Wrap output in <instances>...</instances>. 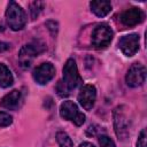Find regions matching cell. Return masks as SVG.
<instances>
[{
    "instance_id": "cell-1",
    "label": "cell",
    "mask_w": 147,
    "mask_h": 147,
    "mask_svg": "<svg viewBox=\"0 0 147 147\" xmlns=\"http://www.w3.org/2000/svg\"><path fill=\"white\" fill-rule=\"evenodd\" d=\"M6 20L9 28L14 31L22 30L26 23V16L23 8L15 1H10L6 10Z\"/></svg>"
},
{
    "instance_id": "cell-2",
    "label": "cell",
    "mask_w": 147,
    "mask_h": 147,
    "mask_svg": "<svg viewBox=\"0 0 147 147\" xmlns=\"http://www.w3.org/2000/svg\"><path fill=\"white\" fill-rule=\"evenodd\" d=\"M62 82L69 91L75 90L79 85L83 84V79L78 72L77 64L74 59L67 60V62L63 67V80Z\"/></svg>"
},
{
    "instance_id": "cell-3",
    "label": "cell",
    "mask_w": 147,
    "mask_h": 147,
    "mask_svg": "<svg viewBox=\"0 0 147 147\" xmlns=\"http://www.w3.org/2000/svg\"><path fill=\"white\" fill-rule=\"evenodd\" d=\"M113 36H114V32L108 24L106 23L98 24L92 31V37H91L92 45L99 49L106 48L110 44Z\"/></svg>"
},
{
    "instance_id": "cell-4",
    "label": "cell",
    "mask_w": 147,
    "mask_h": 147,
    "mask_svg": "<svg viewBox=\"0 0 147 147\" xmlns=\"http://www.w3.org/2000/svg\"><path fill=\"white\" fill-rule=\"evenodd\" d=\"M129 127H130V119L125 110V106H118L114 110V129L116 136L124 140L129 136Z\"/></svg>"
},
{
    "instance_id": "cell-5",
    "label": "cell",
    "mask_w": 147,
    "mask_h": 147,
    "mask_svg": "<svg viewBox=\"0 0 147 147\" xmlns=\"http://www.w3.org/2000/svg\"><path fill=\"white\" fill-rule=\"evenodd\" d=\"M60 116L67 121H71L76 126H80L85 122V115L79 111L75 102L69 100L62 102L60 106Z\"/></svg>"
},
{
    "instance_id": "cell-6",
    "label": "cell",
    "mask_w": 147,
    "mask_h": 147,
    "mask_svg": "<svg viewBox=\"0 0 147 147\" xmlns=\"http://www.w3.org/2000/svg\"><path fill=\"white\" fill-rule=\"evenodd\" d=\"M44 48H40L38 44H28L22 46V48L18 52V62L23 69H29L36 59V56L42 52Z\"/></svg>"
},
{
    "instance_id": "cell-7",
    "label": "cell",
    "mask_w": 147,
    "mask_h": 147,
    "mask_svg": "<svg viewBox=\"0 0 147 147\" xmlns=\"http://www.w3.org/2000/svg\"><path fill=\"white\" fill-rule=\"evenodd\" d=\"M146 68L140 63H133L125 76V82L130 87H138L145 83Z\"/></svg>"
},
{
    "instance_id": "cell-8",
    "label": "cell",
    "mask_w": 147,
    "mask_h": 147,
    "mask_svg": "<svg viewBox=\"0 0 147 147\" xmlns=\"http://www.w3.org/2000/svg\"><path fill=\"white\" fill-rule=\"evenodd\" d=\"M54 76H55V68L51 62L41 63L32 72V77H33L34 82L38 83L39 85L47 84L51 79H53Z\"/></svg>"
},
{
    "instance_id": "cell-9",
    "label": "cell",
    "mask_w": 147,
    "mask_h": 147,
    "mask_svg": "<svg viewBox=\"0 0 147 147\" xmlns=\"http://www.w3.org/2000/svg\"><path fill=\"white\" fill-rule=\"evenodd\" d=\"M95 99H96L95 87L91 84L83 85L80 91H79V94H78V101H79L80 106L85 110H91L94 107Z\"/></svg>"
},
{
    "instance_id": "cell-10",
    "label": "cell",
    "mask_w": 147,
    "mask_h": 147,
    "mask_svg": "<svg viewBox=\"0 0 147 147\" xmlns=\"http://www.w3.org/2000/svg\"><path fill=\"white\" fill-rule=\"evenodd\" d=\"M139 36L137 33H131L124 36L118 41V47L126 56H133L139 49Z\"/></svg>"
},
{
    "instance_id": "cell-11",
    "label": "cell",
    "mask_w": 147,
    "mask_h": 147,
    "mask_svg": "<svg viewBox=\"0 0 147 147\" xmlns=\"http://www.w3.org/2000/svg\"><path fill=\"white\" fill-rule=\"evenodd\" d=\"M144 20H145L144 11L136 7L126 9L121 14V22L125 26H134L137 24H140Z\"/></svg>"
},
{
    "instance_id": "cell-12",
    "label": "cell",
    "mask_w": 147,
    "mask_h": 147,
    "mask_svg": "<svg viewBox=\"0 0 147 147\" xmlns=\"http://www.w3.org/2000/svg\"><path fill=\"white\" fill-rule=\"evenodd\" d=\"M22 102V93L18 90H13L11 92L7 93L1 100H0V107L9 109V110H16Z\"/></svg>"
},
{
    "instance_id": "cell-13",
    "label": "cell",
    "mask_w": 147,
    "mask_h": 147,
    "mask_svg": "<svg viewBox=\"0 0 147 147\" xmlns=\"http://www.w3.org/2000/svg\"><path fill=\"white\" fill-rule=\"evenodd\" d=\"M90 7H91V10L99 17L106 16L111 10L110 1H91Z\"/></svg>"
},
{
    "instance_id": "cell-14",
    "label": "cell",
    "mask_w": 147,
    "mask_h": 147,
    "mask_svg": "<svg viewBox=\"0 0 147 147\" xmlns=\"http://www.w3.org/2000/svg\"><path fill=\"white\" fill-rule=\"evenodd\" d=\"M14 84V77L8 69V67L3 63H0V87L7 88Z\"/></svg>"
},
{
    "instance_id": "cell-15",
    "label": "cell",
    "mask_w": 147,
    "mask_h": 147,
    "mask_svg": "<svg viewBox=\"0 0 147 147\" xmlns=\"http://www.w3.org/2000/svg\"><path fill=\"white\" fill-rule=\"evenodd\" d=\"M56 141L60 147H74V142L68 133L63 131H59L56 133Z\"/></svg>"
},
{
    "instance_id": "cell-16",
    "label": "cell",
    "mask_w": 147,
    "mask_h": 147,
    "mask_svg": "<svg viewBox=\"0 0 147 147\" xmlns=\"http://www.w3.org/2000/svg\"><path fill=\"white\" fill-rule=\"evenodd\" d=\"M44 8V2L40 1H33L30 3V11H31V17L37 18V16L40 14V11Z\"/></svg>"
},
{
    "instance_id": "cell-17",
    "label": "cell",
    "mask_w": 147,
    "mask_h": 147,
    "mask_svg": "<svg viewBox=\"0 0 147 147\" xmlns=\"http://www.w3.org/2000/svg\"><path fill=\"white\" fill-rule=\"evenodd\" d=\"M13 123V117L5 113V111H0V126H8Z\"/></svg>"
},
{
    "instance_id": "cell-18",
    "label": "cell",
    "mask_w": 147,
    "mask_h": 147,
    "mask_svg": "<svg viewBox=\"0 0 147 147\" xmlns=\"http://www.w3.org/2000/svg\"><path fill=\"white\" fill-rule=\"evenodd\" d=\"M99 144H100V147H116L115 142L107 136H100Z\"/></svg>"
},
{
    "instance_id": "cell-19",
    "label": "cell",
    "mask_w": 147,
    "mask_h": 147,
    "mask_svg": "<svg viewBox=\"0 0 147 147\" xmlns=\"http://www.w3.org/2000/svg\"><path fill=\"white\" fill-rule=\"evenodd\" d=\"M56 91H57V94H59L60 96H68V95L70 94V91L65 87V85L63 84V82H62V80H60V82L57 83Z\"/></svg>"
},
{
    "instance_id": "cell-20",
    "label": "cell",
    "mask_w": 147,
    "mask_h": 147,
    "mask_svg": "<svg viewBox=\"0 0 147 147\" xmlns=\"http://www.w3.org/2000/svg\"><path fill=\"white\" fill-rule=\"evenodd\" d=\"M137 147H147V145H146V130L145 129H142L138 136Z\"/></svg>"
},
{
    "instance_id": "cell-21",
    "label": "cell",
    "mask_w": 147,
    "mask_h": 147,
    "mask_svg": "<svg viewBox=\"0 0 147 147\" xmlns=\"http://www.w3.org/2000/svg\"><path fill=\"white\" fill-rule=\"evenodd\" d=\"M46 26H47V29L51 31V33L53 36L56 33V31H57V23L55 21H48L46 23Z\"/></svg>"
},
{
    "instance_id": "cell-22",
    "label": "cell",
    "mask_w": 147,
    "mask_h": 147,
    "mask_svg": "<svg viewBox=\"0 0 147 147\" xmlns=\"http://www.w3.org/2000/svg\"><path fill=\"white\" fill-rule=\"evenodd\" d=\"M10 47V45L8 42H5V41H0V53L5 52V51H8Z\"/></svg>"
},
{
    "instance_id": "cell-23",
    "label": "cell",
    "mask_w": 147,
    "mask_h": 147,
    "mask_svg": "<svg viewBox=\"0 0 147 147\" xmlns=\"http://www.w3.org/2000/svg\"><path fill=\"white\" fill-rule=\"evenodd\" d=\"M79 147H94V145H93V144H91V142L85 141V142H82V144L79 145Z\"/></svg>"
}]
</instances>
